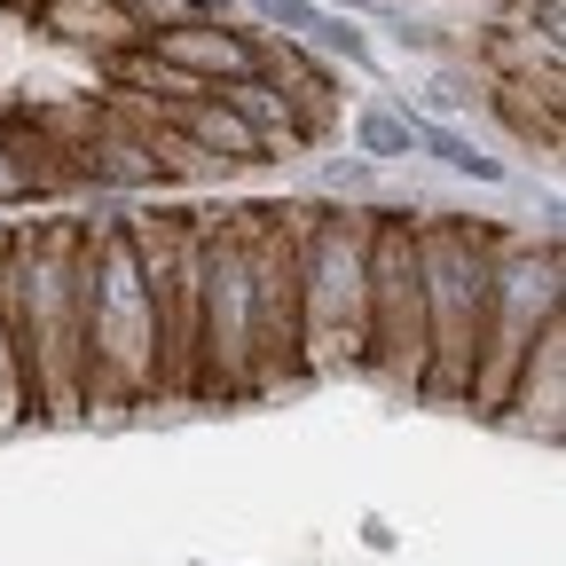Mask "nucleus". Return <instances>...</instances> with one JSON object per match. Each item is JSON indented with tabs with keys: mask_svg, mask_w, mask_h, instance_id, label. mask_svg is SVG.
<instances>
[{
	"mask_svg": "<svg viewBox=\"0 0 566 566\" xmlns=\"http://www.w3.org/2000/svg\"><path fill=\"white\" fill-rule=\"evenodd\" d=\"M495 237L457 221V212H424L417 221V275H424V401H464L472 363H480V331H488V275H495Z\"/></svg>",
	"mask_w": 566,
	"mask_h": 566,
	"instance_id": "obj_3",
	"label": "nucleus"
},
{
	"mask_svg": "<svg viewBox=\"0 0 566 566\" xmlns=\"http://www.w3.org/2000/svg\"><path fill=\"white\" fill-rule=\"evenodd\" d=\"M158 118H166L181 142H197L205 158H221L229 174L268 158V150H260V134H252V126H244V118H237L221 95H212V87H197V95H181V103H158Z\"/></svg>",
	"mask_w": 566,
	"mask_h": 566,
	"instance_id": "obj_12",
	"label": "nucleus"
},
{
	"mask_svg": "<svg viewBox=\"0 0 566 566\" xmlns=\"http://www.w3.org/2000/svg\"><path fill=\"white\" fill-rule=\"evenodd\" d=\"M300 229H307V205H244V268H252V394L307 378V363H300Z\"/></svg>",
	"mask_w": 566,
	"mask_h": 566,
	"instance_id": "obj_7",
	"label": "nucleus"
},
{
	"mask_svg": "<svg viewBox=\"0 0 566 566\" xmlns=\"http://www.w3.org/2000/svg\"><path fill=\"white\" fill-rule=\"evenodd\" d=\"M189 394H252L244 212H197V378Z\"/></svg>",
	"mask_w": 566,
	"mask_h": 566,
	"instance_id": "obj_6",
	"label": "nucleus"
},
{
	"mask_svg": "<svg viewBox=\"0 0 566 566\" xmlns=\"http://www.w3.org/2000/svg\"><path fill=\"white\" fill-rule=\"evenodd\" d=\"M417 126H424V111H401V103H363V111L346 118L354 158H370V166H401V158H417Z\"/></svg>",
	"mask_w": 566,
	"mask_h": 566,
	"instance_id": "obj_17",
	"label": "nucleus"
},
{
	"mask_svg": "<svg viewBox=\"0 0 566 566\" xmlns=\"http://www.w3.org/2000/svg\"><path fill=\"white\" fill-rule=\"evenodd\" d=\"M0 323H9L32 417H80L87 409L80 221H32L0 237Z\"/></svg>",
	"mask_w": 566,
	"mask_h": 566,
	"instance_id": "obj_1",
	"label": "nucleus"
},
{
	"mask_svg": "<svg viewBox=\"0 0 566 566\" xmlns=\"http://www.w3.org/2000/svg\"><path fill=\"white\" fill-rule=\"evenodd\" d=\"M558 229L535 237H495V275H488V331H480V363H472V386L464 401L472 409H504L512 394V370L527 363V346L543 323H558Z\"/></svg>",
	"mask_w": 566,
	"mask_h": 566,
	"instance_id": "obj_5",
	"label": "nucleus"
},
{
	"mask_svg": "<svg viewBox=\"0 0 566 566\" xmlns=\"http://www.w3.org/2000/svg\"><path fill=\"white\" fill-rule=\"evenodd\" d=\"M464 111H480V71H464V63L449 55V63H433V80H424V118L457 126Z\"/></svg>",
	"mask_w": 566,
	"mask_h": 566,
	"instance_id": "obj_18",
	"label": "nucleus"
},
{
	"mask_svg": "<svg viewBox=\"0 0 566 566\" xmlns=\"http://www.w3.org/2000/svg\"><path fill=\"white\" fill-rule=\"evenodd\" d=\"M0 205H32V197H24V174H17V150H9V142H0Z\"/></svg>",
	"mask_w": 566,
	"mask_h": 566,
	"instance_id": "obj_20",
	"label": "nucleus"
},
{
	"mask_svg": "<svg viewBox=\"0 0 566 566\" xmlns=\"http://www.w3.org/2000/svg\"><path fill=\"white\" fill-rule=\"evenodd\" d=\"M363 363L394 394H417V378H424V275H417V221L401 205H378V221H370Z\"/></svg>",
	"mask_w": 566,
	"mask_h": 566,
	"instance_id": "obj_8",
	"label": "nucleus"
},
{
	"mask_svg": "<svg viewBox=\"0 0 566 566\" xmlns=\"http://www.w3.org/2000/svg\"><path fill=\"white\" fill-rule=\"evenodd\" d=\"M32 417V394H24V370H17V346H9V323H0V433H17Z\"/></svg>",
	"mask_w": 566,
	"mask_h": 566,
	"instance_id": "obj_19",
	"label": "nucleus"
},
{
	"mask_svg": "<svg viewBox=\"0 0 566 566\" xmlns=\"http://www.w3.org/2000/svg\"><path fill=\"white\" fill-rule=\"evenodd\" d=\"M80 323H87V409H134L158 394V307L126 221L80 229Z\"/></svg>",
	"mask_w": 566,
	"mask_h": 566,
	"instance_id": "obj_2",
	"label": "nucleus"
},
{
	"mask_svg": "<svg viewBox=\"0 0 566 566\" xmlns=\"http://www.w3.org/2000/svg\"><path fill=\"white\" fill-rule=\"evenodd\" d=\"M32 24L55 40V48H80V55H118L142 40V24L126 17V0H32Z\"/></svg>",
	"mask_w": 566,
	"mask_h": 566,
	"instance_id": "obj_11",
	"label": "nucleus"
},
{
	"mask_svg": "<svg viewBox=\"0 0 566 566\" xmlns=\"http://www.w3.org/2000/svg\"><path fill=\"white\" fill-rule=\"evenodd\" d=\"M417 158H433L441 174L480 181V189H504V181H512V166H504V158L480 150V142H472L464 126H441V118H424V126H417Z\"/></svg>",
	"mask_w": 566,
	"mask_h": 566,
	"instance_id": "obj_16",
	"label": "nucleus"
},
{
	"mask_svg": "<svg viewBox=\"0 0 566 566\" xmlns=\"http://www.w3.org/2000/svg\"><path fill=\"white\" fill-rule=\"evenodd\" d=\"M212 95H221L252 134H260V150H307V142H300V126H292V103H283V87L275 80H260V71H244V80H221V87H212Z\"/></svg>",
	"mask_w": 566,
	"mask_h": 566,
	"instance_id": "obj_15",
	"label": "nucleus"
},
{
	"mask_svg": "<svg viewBox=\"0 0 566 566\" xmlns=\"http://www.w3.org/2000/svg\"><path fill=\"white\" fill-rule=\"evenodd\" d=\"M472 71H480V80H535V87H566V40L535 32L527 17H495L488 32H472Z\"/></svg>",
	"mask_w": 566,
	"mask_h": 566,
	"instance_id": "obj_10",
	"label": "nucleus"
},
{
	"mask_svg": "<svg viewBox=\"0 0 566 566\" xmlns=\"http://www.w3.org/2000/svg\"><path fill=\"white\" fill-rule=\"evenodd\" d=\"M158 63L189 71V80L221 87V80H244V71H260V48H252V17H197V24H174V32H150L142 40Z\"/></svg>",
	"mask_w": 566,
	"mask_h": 566,
	"instance_id": "obj_9",
	"label": "nucleus"
},
{
	"mask_svg": "<svg viewBox=\"0 0 566 566\" xmlns=\"http://www.w3.org/2000/svg\"><path fill=\"white\" fill-rule=\"evenodd\" d=\"M558 401H566V331L558 323H543L535 331V346H527V363L512 370V394H504V409L527 424H543V441H558Z\"/></svg>",
	"mask_w": 566,
	"mask_h": 566,
	"instance_id": "obj_13",
	"label": "nucleus"
},
{
	"mask_svg": "<svg viewBox=\"0 0 566 566\" xmlns=\"http://www.w3.org/2000/svg\"><path fill=\"white\" fill-rule=\"evenodd\" d=\"M370 205H307L300 229V363L346 370L363 363V300H370Z\"/></svg>",
	"mask_w": 566,
	"mask_h": 566,
	"instance_id": "obj_4",
	"label": "nucleus"
},
{
	"mask_svg": "<svg viewBox=\"0 0 566 566\" xmlns=\"http://www.w3.org/2000/svg\"><path fill=\"white\" fill-rule=\"evenodd\" d=\"M480 111L504 118L512 142L558 158V111H566V87H535V80H480Z\"/></svg>",
	"mask_w": 566,
	"mask_h": 566,
	"instance_id": "obj_14",
	"label": "nucleus"
}]
</instances>
